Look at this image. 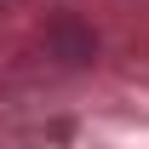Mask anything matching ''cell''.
<instances>
[{
	"label": "cell",
	"mask_w": 149,
	"mask_h": 149,
	"mask_svg": "<svg viewBox=\"0 0 149 149\" xmlns=\"http://www.w3.org/2000/svg\"><path fill=\"white\" fill-rule=\"evenodd\" d=\"M46 52H52L63 69H86L97 57V35L86 23H74V17H52L46 23Z\"/></svg>",
	"instance_id": "1"
}]
</instances>
